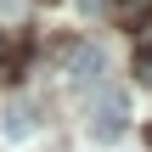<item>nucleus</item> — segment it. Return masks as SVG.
<instances>
[{"label":"nucleus","mask_w":152,"mask_h":152,"mask_svg":"<svg viewBox=\"0 0 152 152\" xmlns=\"http://www.w3.org/2000/svg\"><path fill=\"white\" fill-rule=\"evenodd\" d=\"M85 124H90V141H118V135H124V124H130V102H124L118 90H107V96L90 107V118H85Z\"/></svg>","instance_id":"nucleus-1"},{"label":"nucleus","mask_w":152,"mask_h":152,"mask_svg":"<svg viewBox=\"0 0 152 152\" xmlns=\"http://www.w3.org/2000/svg\"><path fill=\"white\" fill-rule=\"evenodd\" d=\"M135 51H152V17L141 23V28H135Z\"/></svg>","instance_id":"nucleus-3"},{"label":"nucleus","mask_w":152,"mask_h":152,"mask_svg":"<svg viewBox=\"0 0 152 152\" xmlns=\"http://www.w3.org/2000/svg\"><path fill=\"white\" fill-rule=\"evenodd\" d=\"M6 51H11V39H6V28H0V62H6Z\"/></svg>","instance_id":"nucleus-4"},{"label":"nucleus","mask_w":152,"mask_h":152,"mask_svg":"<svg viewBox=\"0 0 152 152\" xmlns=\"http://www.w3.org/2000/svg\"><path fill=\"white\" fill-rule=\"evenodd\" d=\"M28 130H34V113H28L23 102H11V107H6V135H17V141H23Z\"/></svg>","instance_id":"nucleus-2"}]
</instances>
